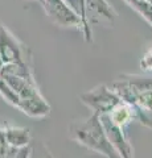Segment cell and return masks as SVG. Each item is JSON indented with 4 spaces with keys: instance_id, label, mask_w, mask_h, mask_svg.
<instances>
[{
    "instance_id": "cell-1",
    "label": "cell",
    "mask_w": 152,
    "mask_h": 158,
    "mask_svg": "<svg viewBox=\"0 0 152 158\" xmlns=\"http://www.w3.org/2000/svg\"><path fill=\"white\" fill-rule=\"evenodd\" d=\"M69 136L77 144L107 158H116L118 154L110 144L101 123L99 115H93L85 121H76L69 127Z\"/></svg>"
},
{
    "instance_id": "cell-2",
    "label": "cell",
    "mask_w": 152,
    "mask_h": 158,
    "mask_svg": "<svg viewBox=\"0 0 152 158\" xmlns=\"http://www.w3.org/2000/svg\"><path fill=\"white\" fill-rule=\"evenodd\" d=\"M111 88L124 103L131 106L135 113V120L152 129V92L136 90L120 78L112 83Z\"/></svg>"
},
{
    "instance_id": "cell-3",
    "label": "cell",
    "mask_w": 152,
    "mask_h": 158,
    "mask_svg": "<svg viewBox=\"0 0 152 158\" xmlns=\"http://www.w3.org/2000/svg\"><path fill=\"white\" fill-rule=\"evenodd\" d=\"M32 59L29 48L0 23V69L13 62Z\"/></svg>"
},
{
    "instance_id": "cell-4",
    "label": "cell",
    "mask_w": 152,
    "mask_h": 158,
    "mask_svg": "<svg viewBox=\"0 0 152 158\" xmlns=\"http://www.w3.org/2000/svg\"><path fill=\"white\" fill-rule=\"evenodd\" d=\"M40 4L48 19L57 27L83 31L81 17L65 0H40Z\"/></svg>"
},
{
    "instance_id": "cell-5",
    "label": "cell",
    "mask_w": 152,
    "mask_h": 158,
    "mask_svg": "<svg viewBox=\"0 0 152 158\" xmlns=\"http://www.w3.org/2000/svg\"><path fill=\"white\" fill-rule=\"evenodd\" d=\"M80 99L83 104L93 110V112L97 115L109 113L112 108L122 102L119 95L111 87H107L105 85L97 86L90 91L83 92Z\"/></svg>"
},
{
    "instance_id": "cell-6",
    "label": "cell",
    "mask_w": 152,
    "mask_h": 158,
    "mask_svg": "<svg viewBox=\"0 0 152 158\" xmlns=\"http://www.w3.org/2000/svg\"><path fill=\"white\" fill-rule=\"evenodd\" d=\"M99 118L107 135V138L114 148V150L116 152V154L120 158H134V149H132V145L127 137L126 128L114 124L107 117V115H99Z\"/></svg>"
},
{
    "instance_id": "cell-7",
    "label": "cell",
    "mask_w": 152,
    "mask_h": 158,
    "mask_svg": "<svg viewBox=\"0 0 152 158\" xmlns=\"http://www.w3.org/2000/svg\"><path fill=\"white\" fill-rule=\"evenodd\" d=\"M4 137L9 146L13 148H25L31 145V132L28 128L21 127H12V125H3Z\"/></svg>"
},
{
    "instance_id": "cell-8",
    "label": "cell",
    "mask_w": 152,
    "mask_h": 158,
    "mask_svg": "<svg viewBox=\"0 0 152 158\" xmlns=\"http://www.w3.org/2000/svg\"><path fill=\"white\" fill-rule=\"evenodd\" d=\"M120 79L130 85L131 87L141 91H150L152 92V77H143V75H135V74H123L119 77Z\"/></svg>"
},
{
    "instance_id": "cell-9",
    "label": "cell",
    "mask_w": 152,
    "mask_h": 158,
    "mask_svg": "<svg viewBox=\"0 0 152 158\" xmlns=\"http://www.w3.org/2000/svg\"><path fill=\"white\" fill-rule=\"evenodd\" d=\"M139 66H140V69L143 71L152 73V46L143 54V57H141V59H140Z\"/></svg>"
},
{
    "instance_id": "cell-10",
    "label": "cell",
    "mask_w": 152,
    "mask_h": 158,
    "mask_svg": "<svg viewBox=\"0 0 152 158\" xmlns=\"http://www.w3.org/2000/svg\"><path fill=\"white\" fill-rule=\"evenodd\" d=\"M8 142L6 140V137H4V131H3V125H0V158H3L4 154L7 153L8 150Z\"/></svg>"
},
{
    "instance_id": "cell-11",
    "label": "cell",
    "mask_w": 152,
    "mask_h": 158,
    "mask_svg": "<svg viewBox=\"0 0 152 158\" xmlns=\"http://www.w3.org/2000/svg\"><path fill=\"white\" fill-rule=\"evenodd\" d=\"M35 2H38V3H40V0H35Z\"/></svg>"
}]
</instances>
